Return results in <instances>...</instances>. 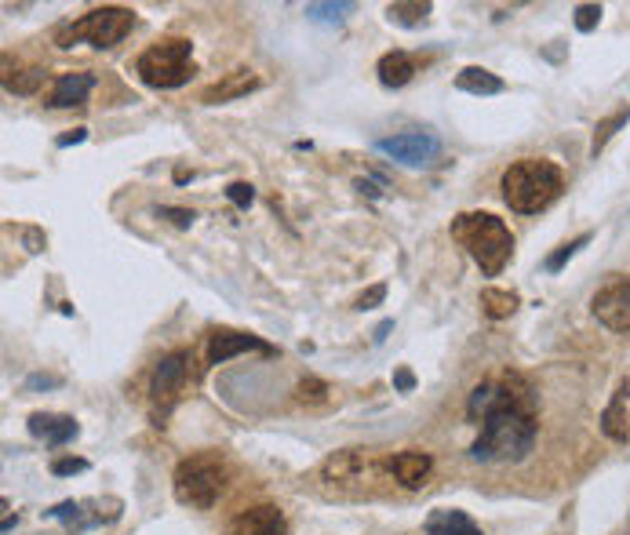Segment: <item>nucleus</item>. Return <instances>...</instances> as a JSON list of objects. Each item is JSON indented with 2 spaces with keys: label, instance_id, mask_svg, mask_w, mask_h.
<instances>
[{
  "label": "nucleus",
  "instance_id": "obj_1",
  "mask_svg": "<svg viewBox=\"0 0 630 535\" xmlns=\"http://www.w3.org/2000/svg\"><path fill=\"white\" fill-rule=\"evenodd\" d=\"M470 423L481 426V434L470 445L474 463H521L532 456L535 437H540V419H535V397L518 375L485 380L474 386L467 401Z\"/></svg>",
  "mask_w": 630,
  "mask_h": 535
},
{
  "label": "nucleus",
  "instance_id": "obj_2",
  "mask_svg": "<svg viewBox=\"0 0 630 535\" xmlns=\"http://www.w3.org/2000/svg\"><path fill=\"white\" fill-rule=\"evenodd\" d=\"M503 201L518 215H540L558 201L565 190L561 167L547 157H521L503 172Z\"/></svg>",
  "mask_w": 630,
  "mask_h": 535
},
{
  "label": "nucleus",
  "instance_id": "obj_3",
  "mask_svg": "<svg viewBox=\"0 0 630 535\" xmlns=\"http://www.w3.org/2000/svg\"><path fill=\"white\" fill-rule=\"evenodd\" d=\"M453 240L467 248V256L485 277H499L514 256L510 226L492 212H459L453 219Z\"/></svg>",
  "mask_w": 630,
  "mask_h": 535
},
{
  "label": "nucleus",
  "instance_id": "obj_4",
  "mask_svg": "<svg viewBox=\"0 0 630 535\" xmlns=\"http://www.w3.org/2000/svg\"><path fill=\"white\" fill-rule=\"evenodd\" d=\"M197 73L194 66V45L186 37H164L157 40L135 59V77L153 91H172L183 88Z\"/></svg>",
  "mask_w": 630,
  "mask_h": 535
},
{
  "label": "nucleus",
  "instance_id": "obj_5",
  "mask_svg": "<svg viewBox=\"0 0 630 535\" xmlns=\"http://www.w3.org/2000/svg\"><path fill=\"white\" fill-rule=\"evenodd\" d=\"M135 26V12L121 4H102L91 8L88 15H81L77 23H62L55 29V45L59 48H73V45H91L99 51L118 48L124 37L132 34Z\"/></svg>",
  "mask_w": 630,
  "mask_h": 535
},
{
  "label": "nucleus",
  "instance_id": "obj_6",
  "mask_svg": "<svg viewBox=\"0 0 630 535\" xmlns=\"http://www.w3.org/2000/svg\"><path fill=\"white\" fill-rule=\"evenodd\" d=\"M226 477H230V470L223 463V456L197 452L175 466V477H172L175 499L186 502V507H194V510H212L219 496L226 492Z\"/></svg>",
  "mask_w": 630,
  "mask_h": 535
},
{
  "label": "nucleus",
  "instance_id": "obj_7",
  "mask_svg": "<svg viewBox=\"0 0 630 535\" xmlns=\"http://www.w3.org/2000/svg\"><path fill=\"white\" fill-rule=\"evenodd\" d=\"M190 350H172L157 361L153 380H150V401H153V415L168 419L172 408L183 401L186 383H190Z\"/></svg>",
  "mask_w": 630,
  "mask_h": 535
},
{
  "label": "nucleus",
  "instance_id": "obj_8",
  "mask_svg": "<svg viewBox=\"0 0 630 535\" xmlns=\"http://www.w3.org/2000/svg\"><path fill=\"white\" fill-rule=\"evenodd\" d=\"M121 499H66L45 510V518L59 521L70 535H81L99 528V524H113L121 518Z\"/></svg>",
  "mask_w": 630,
  "mask_h": 535
},
{
  "label": "nucleus",
  "instance_id": "obj_9",
  "mask_svg": "<svg viewBox=\"0 0 630 535\" xmlns=\"http://www.w3.org/2000/svg\"><path fill=\"white\" fill-rule=\"evenodd\" d=\"M375 150L405 167H427L441 157V139H434L430 132H402L391 135V139H380Z\"/></svg>",
  "mask_w": 630,
  "mask_h": 535
},
{
  "label": "nucleus",
  "instance_id": "obj_10",
  "mask_svg": "<svg viewBox=\"0 0 630 535\" xmlns=\"http://www.w3.org/2000/svg\"><path fill=\"white\" fill-rule=\"evenodd\" d=\"M591 313L608 332L630 335V277H613L605 288H597L591 299Z\"/></svg>",
  "mask_w": 630,
  "mask_h": 535
},
{
  "label": "nucleus",
  "instance_id": "obj_11",
  "mask_svg": "<svg viewBox=\"0 0 630 535\" xmlns=\"http://www.w3.org/2000/svg\"><path fill=\"white\" fill-rule=\"evenodd\" d=\"M226 535H288V524L277 507L259 502V507L240 510L237 518L226 524Z\"/></svg>",
  "mask_w": 630,
  "mask_h": 535
},
{
  "label": "nucleus",
  "instance_id": "obj_12",
  "mask_svg": "<svg viewBox=\"0 0 630 535\" xmlns=\"http://www.w3.org/2000/svg\"><path fill=\"white\" fill-rule=\"evenodd\" d=\"M274 353V346L262 343L259 335H248V332H234V328H219L212 332V339H208V364H226L230 357L237 353Z\"/></svg>",
  "mask_w": 630,
  "mask_h": 535
},
{
  "label": "nucleus",
  "instance_id": "obj_13",
  "mask_svg": "<svg viewBox=\"0 0 630 535\" xmlns=\"http://www.w3.org/2000/svg\"><path fill=\"white\" fill-rule=\"evenodd\" d=\"M29 434H34L37 440H45L48 448H62L70 445L73 437L81 434V423L73 415H59V412H34L26 419Z\"/></svg>",
  "mask_w": 630,
  "mask_h": 535
},
{
  "label": "nucleus",
  "instance_id": "obj_14",
  "mask_svg": "<svg viewBox=\"0 0 630 535\" xmlns=\"http://www.w3.org/2000/svg\"><path fill=\"white\" fill-rule=\"evenodd\" d=\"M96 88V73L81 70V73H62V77L51 84L48 107L51 110H66V107H81L88 99V91Z\"/></svg>",
  "mask_w": 630,
  "mask_h": 535
},
{
  "label": "nucleus",
  "instance_id": "obj_15",
  "mask_svg": "<svg viewBox=\"0 0 630 535\" xmlns=\"http://www.w3.org/2000/svg\"><path fill=\"white\" fill-rule=\"evenodd\" d=\"M259 77L251 70H234V73H226L223 80H215L212 88H205V96L201 102H208V107H215V102H234V99H245L248 91H256L259 88Z\"/></svg>",
  "mask_w": 630,
  "mask_h": 535
},
{
  "label": "nucleus",
  "instance_id": "obj_16",
  "mask_svg": "<svg viewBox=\"0 0 630 535\" xmlns=\"http://www.w3.org/2000/svg\"><path fill=\"white\" fill-rule=\"evenodd\" d=\"M430 470H434V459H430V452H416V448H408V452H397L391 459V474L402 481L405 488H423V481L430 477Z\"/></svg>",
  "mask_w": 630,
  "mask_h": 535
},
{
  "label": "nucleus",
  "instance_id": "obj_17",
  "mask_svg": "<svg viewBox=\"0 0 630 535\" xmlns=\"http://www.w3.org/2000/svg\"><path fill=\"white\" fill-rule=\"evenodd\" d=\"M627 397H630V380H619L616 394H613V401H608V408L602 412V434H605L608 440H616V445H623V440L630 437L627 412H623Z\"/></svg>",
  "mask_w": 630,
  "mask_h": 535
},
{
  "label": "nucleus",
  "instance_id": "obj_18",
  "mask_svg": "<svg viewBox=\"0 0 630 535\" xmlns=\"http://www.w3.org/2000/svg\"><path fill=\"white\" fill-rule=\"evenodd\" d=\"M423 532L427 535H485L464 510H453V507H441V510L430 513Z\"/></svg>",
  "mask_w": 630,
  "mask_h": 535
},
{
  "label": "nucleus",
  "instance_id": "obj_19",
  "mask_svg": "<svg viewBox=\"0 0 630 535\" xmlns=\"http://www.w3.org/2000/svg\"><path fill=\"white\" fill-rule=\"evenodd\" d=\"M375 73H380L383 88H405V84L416 77V62L408 51H386V55L375 62Z\"/></svg>",
  "mask_w": 630,
  "mask_h": 535
},
{
  "label": "nucleus",
  "instance_id": "obj_20",
  "mask_svg": "<svg viewBox=\"0 0 630 535\" xmlns=\"http://www.w3.org/2000/svg\"><path fill=\"white\" fill-rule=\"evenodd\" d=\"M456 88H459V91H467V96H499V91L507 88V84H503L492 70L467 66V70H459Z\"/></svg>",
  "mask_w": 630,
  "mask_h": 535
},
{
  "label": "nucleus",
  "instance_id": "obj_21",
  "mask_svg": "<svg viewBox=\"0 0 630 535\" xmlns=\"http://www.w3.org/2000/svg\"><path fill=\"white\" fill-rule=\"evenodd\" d=\"M45 84V70L37 66H23V62H4V88L12 96H37V88Z\"/></svg>",
  "mask_w": 630,
  "mask_h": 535
},
{
  "label": "nucleus",
  "instance_id": "obj_22",
  "mask_svg": "<svg viewBox=\"0 0 630 535\" xmlns=\"http://www.w3.org/2000/svg\"><path fill=\"white\" fill-rule=\"evenodd\" d=\"M481 310H485V318L503 321L518 310V296L507 288H481Z\"/></svg>",
  "mask_w": 630,
  "mask_h": 535
},
{
  "label": "nucleus",
  "instance_id": "obj_23",
  "mask_svg": "<svg viewBox=\"0 0 630 535\" xmlns=\"http://www.w3.org/2000/svg\"><path fill=\"white\" fill-rule=\"evenodd\" d=\"M386 15H391V23H397V26H419L423 18L430 15V4L427 0H397V4H391L386 8Z\"/></svg>",
  "mask_w": 630,
  "mask_h": 535
},
{
  "label": "nucleus",
  "instance_id": "obj_24",
  "mask_svg": "<svg viewBox=\"0 0 630 535\" xmlns=\"http://www.w3.org/2000/svg\"><path fill=\"white\" fill-rule=\"evenodd\" d=\"M627 121H630V110H619V113H613V117H608V121L597 124V128H594V142H591V153H594V157L602 153V150H605V142L613 139V135H616L619 128H623Z\"/></svg>",
  "mask_w": 630,
  "mask_h": 535
},
{
  "label": "nucleus",
  "instance_id": "obj_25",
  "mask_svg": "<svg viewBox=\"0 0 630 535\" xmlns=\"http://www.w3.org/2000/svg\"><path fill=\"white\" fill-rule=\"evenodd\" d=\"M354 8L357 4H346V0H343V4H307V18H310V23H343V18L346 15H350L354 12Z\"/></svg>",
  "mask_w": 630,
  "mask_h": 535
},
{
  "label": "nucleus",
  "instance_id": "obj_26",
  "mask_svg": "<svg viewBox=\"0 0 630 535\" xmlns=\"http://www.w3.org/2000/svg\"><path fill=\"white\" fill-rule=\"evenodd\" d=\"M586 240H591V234H583V237H576V240H569V245H561L558 251H554V256L547 259V274H558V270L565 266V262H569L576 251H580Z\"/></svg>",
  "mask_w": 630,
  "mask_h": 535
},
{
  "label": "nucleus",
  "instance_id": "obj_27",
  "mask_svg": "<svg viewBox=\"0 0 630 535\" xmlns=\"http://www.w3.org/2000/svg\"><path fill=\"white\" fill-rule=\"evenodd\" d=\"M597 23H602V8H597V4H580V8H576V29H580V34H591Z\"/></svg>",
  "mask_w": 630,
  "mask_h": 535
},
{
  "label": "nucleus",
  "instance_id": "obj_28",
  "mask_svg": "<svg viewBox=\"0 0 630 535\" xmlns=\"http://www.w3.org/2000/svg\"><path fill=\"white\" fill-rule=\"evenodd\" d=\"M84 470H88V459H77V456H66L51 463V474L55 477H73V474H84Z\"/></svg>",
  "mask_w": 630,
  "mask_h": 535
},
{
  "label": "nucleus",
  "instance_id": "obj_29",
  "mask_svg": "<svg viewBox=\"0 0 630 535\" xmlns=\"http://www.w3.org/2000/svg\"><path fill=\"white\" fill-rule=\"evenodd\" d=\"M226 197H230V204L234 208H248L251 201H256V190H251V183H230Z\"/></svg>",
  "mask_w": 630,
  "mask_h": 535
},
{
  "label": "nucleus",
  "instance_id": "obj_30",
  "mask_svg": "<svg viewBox=\"0 0 630 535\" xmlns=\"http://www.w3.org/2000/svg\"><path fill=\"white\" fill-rule=\"evenodd\" d=\"M157 215H161V219H172V223L175 226H194V212H190V208H168V204H161V208H157Z\"/></svg>",
  "mask_w": 630,
  "mask_h": 535
},
{
  "label": "nucleus",
  "instance_id": "obj_31",
  "mask_svg": "<svg viewBox=\"0 0 630 535\" xmlns=\"http://www.w3.org/2000/svg\"><path fill=\"white\" fill-rule=\"evenodd\" d=\"M383 299H386V285H372L369 291H365L361 299L354 302V310H361V313H365V310H375V307H380Z\"/></svg>",
  "mask_w": 630,
  "mask_h": 535
},
{
  "label": "nucleus",
  "instance_id": "obj_32",
  "mask_svg": "<svg viewBox=\"0 0 630 535\" xmlns=\"http://www.w3.org/2000/svg\"><path fill=\"white\" fill-rule=\"evenodd\" d=\"M324 394H329V386L318 383V380H307V383L299 386V397H302V401H307V397H310V401H324Z\"/></svg>",
  "mask_w": 630,
  "mask_h": 535
},
{
  "label": "nucleus",
  "instance_id": "obj_33",
  "mask_svg": "<svg viewBox=\"0 0 630 535\" xmlns=\"http://www.w3.org/2000/svg\"><path fill=\"white\" fill-rule=\"evenodd\" d=\"M84 139H88V128H73V132H66V135H59L55 146H59V150H66V146H77V142H84Z\"/></svg>",
  "mask_w": 630,
  "mask_h": 535
},
{
  "label": "nucleus",
  "instance_id": "obj_34",
  "mask_svg": "<svg viewBox=\"0 0 630 535\" xmlns=\"http://www.w3.org/2000/svg\"><path fill=\"white\" fill-rule=\"evenodd\" d=\"M26 386H29V390H51V386H59V380H55V375H29Z\"/></svg>",
  "mask_w": 630,
  "mask_h": 535
},
{
  "label": "nucleus",
  "instance_id": "obj_35",
  "mask_svg": "<svg viewBox=\"0 0 630 535\" xmlns=\"http://www.w3.org/2000/svg\"><path fill=\"white\" fill-rule=\"evenodd\" d=\"M394 386H397V390H405V394H408V390H412V386H416V375L408 372V369H402V372L394 375Z\"/></svg>",
  "mask_w": 630,
  "mask_h": 535
},
{
  "label": "nucleus",
  "instance_id": "obj_36",
  "mask_svg": "<svg viewBox=\"0 0 630 535\" xmlns=\"http://www.w3.org/2000/svg\"><path fill=\"white\" fill-rule=\"evenodd\" d=\"M391 328H394V321H383L380 328H375V343H383V339H386V332H391Z\"/></svg>",
  "mask_w": 630,
  "mask_h": 535
},
{
  "label": "nucleus",
  "instance_id": "obj_37",
  "mask_svg": "<svg viewBox=\"0 0 630 535\" xmlns=\"http://www.w3.org/2000/svg\"><path fill=\"white\" fill-rule=\"evenodd\" d=\"M12 528H15V518H12V507H8V502H4V535L12 532Z\"/></svg>",
  "mask_w": 630,
  "mask_h": 535
},
{
  "label": "nucleus",
  "instance_id": "obj_38",
  "mask_svg": "<svg viewBox=\"0 0 630 535\" xmlns=\"http://www.w3.org/2000/svg\"><path fill=\"white\" fill-rule=\"evenodd\" d=\"M623 535H630V528H627V532H623Z\"/></svg>",
  "mask_w": 630,
  "mask_h": 535
}]
</instances>
